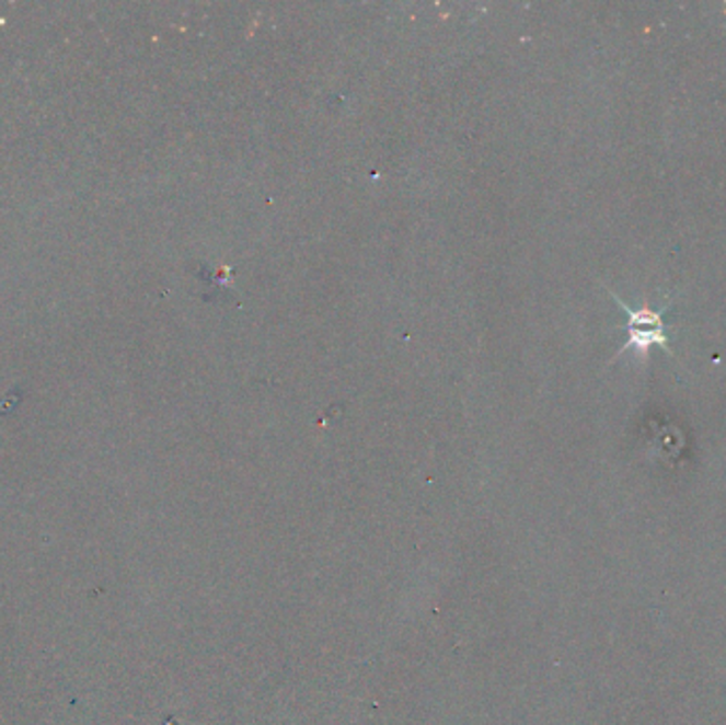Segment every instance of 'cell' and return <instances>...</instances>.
<instances>
[{
  "label": "cell",
  "mask_w": 726,
  "mask_h": 725,
  "mask_svg": "<svg viewBox=\"0 0 726 725\" xmlns=\"http://www.w3.org/2000/svg\"><path fill=\"white\" fill-rule=\"evenodd\" d=\"M612 296L619 302V307L623 309L624 315L629 318V324H626L629 338H626V343H624L623 349L619 354H623L626 349H637V354L646 356L650 345H660L665 352H669L665 324H662V315H665L667 309L653 311L648 304H644L642 309H631L629 304H624L616 294H612Z\"/></svg>",
  "instance_id": "6da1fadb"
}]
</instances>
